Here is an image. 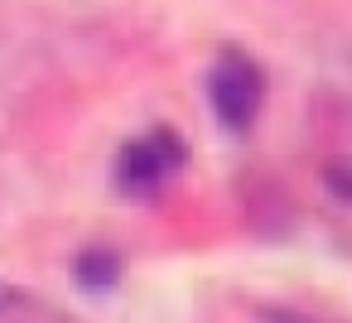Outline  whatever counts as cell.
<instances>
[{"label": "cell", "mask_w": 352, "mask_h": 323, "mask_svg": "<svg viewBox=\"0 0 352 323\" xmlns=\"http://www.w3.org/2000/svg\"><path fill=\"white\" fill-rule=\"evenodd\" d=\"M184 164H188L184 135L169 131V126H150V131H140L135 140L121 145V155H116V188L131 193V198H150L169 179H179Z\"/></svg>", "instance_id": "7a4b0ae2"}, {"label": "cell", "mask_w": 352, "mask_h": 323, "mask_svg": "<svg viewBox=\"0 0 352 323\" xmlns=\"http://www.w3.org/2000/svg\"><path fill=\"white\" fill-rule=\"evenodd\" d=\"M73 280H78L87 294H107V289H116V280H121V256H116L111 246H82V251L73 256Z\"/></svg>", "instance_id": "277c9868"}, {"label": "cell", "mask_w": 352, "mask_h": 323, "mask_svg": "<svg viewBox=\"0 0 352 323\" xmlns=\"http://www.w3.org/2000/svg\"><path fill=\"white\" fill-rule=\"evenodd\" d=\"M261 318L265 323H314V318H299V313H285V309H265Z\"/></svg>", "instance_id": "8992f818"}, {"label": "cell", "mask_w": 352, "mask_h": 323, "mask_svg": "<svg viewBox=\"0 0 352 323\" xmlns=\"http://www.w3.org/2000/svg\"><path fill=\"white\" fill-rule=\"evenodd\" d=\"M328 183H333L342 198H352V174H347V164H333V169H328Z\"/></svg>", "instance_id": "5b68a950"}, {"label": "cell", "mask_w": 352, "mask_h": 323, "mask_svg": "<svg viewBox=\"0 0 352 323\" xmlns=\"http://www.w3.org/2000/svg\"><path fill=\"white\" fill-rule=\"evenodd\" d=\"M0 323H78V318L63 313L58 304L20 289L15 280H0Z\"/></svg>", "instance_id": "3957f363"}, {"label": "cell", "mask_w": 352, "mask_h": 323, "mask_svg": "<svg viewBox=\"0 0 352 323\" xmlns=\"http://www.w3.org/2000/svg\"><path fill=\"white\" fill-rule=\"evenodd\" d=\"M208 107L222 131L246 135L265 107V68L246 49H222L208 68Z\"/></svg>", "instance_id": "6da1fadb"}]
</instances>
